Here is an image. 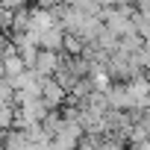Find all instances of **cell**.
I'll use <instances>...</instances> for the list:
<instances>
[{
	"label": "cell",
	"mask_w": 150,
	"mask_h": 150,
	"mask_svg": "<svg viewBox=\"0 0 150 150\" xmlns=\"http://www.w3.org/2000/svg\"><path fill=\"white\" fill-rule=\"evenodd\" d=\"M59 65H62L59 53H44V50H38V56H35V62H33V71L41 74L38 80H50V74L59 71Z\"/></svg>",
	"instance_id": "6da1fadb"
}]
</instances>
